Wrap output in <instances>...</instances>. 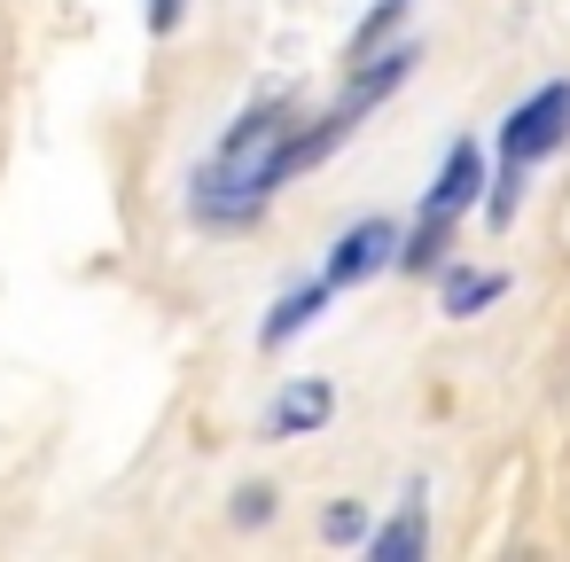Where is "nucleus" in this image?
I'll return each instance as SVG.
<instances>
[{"mask_svg": "<svg viewBox=\"0 0 570 562\" xmlns=\"http://www.w3.org/2000/svg\"><path fill=\"white\" fill-rule=\"evenodd\" d=\"M344 134H352L344 110H328V118H313V126H289L282 102H258V110H243V118L227 126V141L204 157L188 211H196L204 227H243V219L266 211V196H274L282 180H297L305 165H321Z\"/></svg>", "mask_w": 570, "mask_h": 562, "instance_id": "f257e3e1", "label": "nucleus"}, {"mask_svg": "<svg viewBox=\"0 0 570 562\" xmlns=\"http://www.w3.org/2000/svg\"><path fill=\"white\" fill-rule=\"evenodd\" d=\"M562 141H570V79H554V87H539L531 102L508 110V126H500V165H508V172H531V165L554 157Z\"/></svg>", "mask_w": 570, "mask_h": 562, "instance_id": "f03ea898", "label": "nucleus"}, {"mask_svg": "<svg viewBox=\"0 0 570 562\" xmlns=\"http://www.w3.org/2000/svg\"><path fill=\"white\" fill-rule=\"evenodd\" d=\"M391 250H406V235H399L391 219H360V227H344V235L328 243V258H321V289L336 297V289H352V282L383 274V266H391Z\"/></svg>", "mask_w": 570, "mask_h": 562, "instance_id": "7ed1b4c3", "label": "nucleus"}, {"mask_svg": "<svg viewBox=\"0 0 570 562\" xmlns=\"http://www.w3.org/2000/svg\"><path fill=\"white\" fill-rule=\"evenodd\" d=\"M476 188H484V149L476 141H453L445 165H438V180H430V196H422V219H461L476 204Z\"/></svg>", "mask_w": 570, "mask_h": 562, "instance_id": "20e7f679", "label": "nucleus"}, {"mask_svg": "<svg viewBox=\"0 0 570 562\" xmlns=\"http://www.w3.org/2000/svg\"><path fill=\"white\" fill-rule=\"evenodd\" d=\"M406 71H414V48H391V56H360V71H352V87H344V118H360V110H375L391 87H406Z\"/></svg>", "mask_w": 570, "mask_h": 562, "instance_id": "39448f33", "label": "nucleus"}, {"mask_svg": "<svg viewBox=\"0 0 570 562\" xmlns=\"http://www.w3.org/2000/svg\"><path fill=\"white\" fill-rule=\"evenodd\" d=\"M336 414V391L328 383H289L282 398H274V414H266V437H305V430H321Z\"/></svg>", "mask_w": 570, "mask_h": 562, "instance_id": "423d86ee", "label": "nucleus"}, {"mask_svg": "<svg viewBox=\"0 0 570 562\" xmlns=\"http://www.w3.org/2000/svg\"><path fill=\"white\" fill-rule=\"evenodd\" d=\"M422 546H430V507H422V492H414V500L367 539V554H375V562H414Z\"/></svg>", "mask_w": 570, "mask_h": 562, "instance_id": "0eeeda50", "label": "nucleus"}, {"mask_svg": "<svg viewBox=\"0 0 570 562\" xmlns=\"http://www.w3.org/2000/svg\"><path fill=\"white\" fill-rule=\"evenodd\" d=\"M321 305H328V289H321V282H305L297 297H282V305H274V313L258 321V344H266V352H274V344H289V336H297V328H305V321H313Z\"/></svg>", "mask_w": 570, "mask_h": 562, "instance_id": "6e6552de", "label": "nucleus"}, {"mask_svg": "<svg viewBox=\"0 0 570 562\" xmlns=\"http://www.w3.org/2000/svg\"><path fill=\"white\" fill-rule=\"evenodd\" d=\"M500 289H508L500 274H453V282H445V313L461 321V313H476V305H492Z\"/></svg>", "mask_w": 570, "mask_h": 562, "instance_id": "1a4fd4ad", "label": "nucleus"}, {"mask_svg": "<svg viewBox=\"0 0 570 562\" xmlns=\"http://www.w3.org/2000/svg\"><path fill=\"white\" fill-rule=\"evenodd\" d=\"M399 17H406V0H383V9H375V17L360 24V40H352V56H367V48H375L383 32H399Z\"/></svg>", "mask_w": 570, "mask_h": 562, "instance_id": "9d476101", "label": "nucleus"}, {"mask_svg": "<svg viewBox=\"0 0 570 562\" xmlns=\"http://www.w3.org/2000/svg\"><path fill=\"white\" fill-rule=\"evenodd\" d=\"M266 515H274V492L266 484H243L235 492V523H266Z\"/></svg>", "mask_w": 570, "mask_h": 562, "instance_id": "9b49d317", "label": "nucleus"}, {"mask_svg": "<svg viewBox=\"0 0 570 562\" xmlns=\"http://www.w3.org/2000/svg\"><path fill=\"white\" fill-rule=\"evenodd\" d=\"M321 531H328V539H360V531H367V515L344 500V507H328V515H321Z\"/></svg>", "mask_w": 570, "mask_h": 562, "instance_id": "f8f14e48", "label": "nucleus"}, {"mask_svg": "<svg viewBox=\"0 0 570 562\" xmlns=\"http://www.w3.org/2000/svg\"><path fill=\"white\" fill-rule=\"evenodd\" d=\"M180 9H188V0H141V17H149V32L165 40V32H180Z\"/></svg>", "mask_w": 570, "mask_h": 562, "instance_id": "ddd939ff", "label": "nucleus"}]
</instances>
